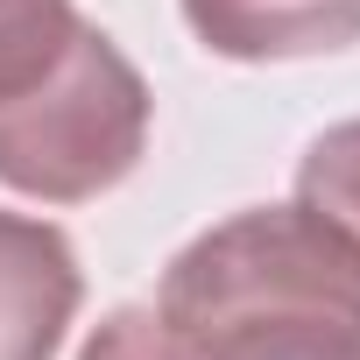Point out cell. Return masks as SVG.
<instances>
[{"instance_id":"obj_1","label":"cell","mask_w":360,"mask_h":360,"mask_svg":"<svg viewBox=\"0 0 360 360\" xmlns=\"http://www.w3.org/2000/svg\"><path fill=\"white\" fill-rule=\"evenodd\" d=\"M155 311L205 360H353L360 255L304 205H255L162 269Z\"/></svg>"},{"instance_id":"obj_6","label":"cell","mask_w":360,"mask_h":360,"mask_svg":"<svg viewBox=\"0 0 360 360\" xmlns=\"http://www.w3.org/2000/svg\"><path fill=\"white\" fill-rule=\"evenodd\" d=\"M78 360H205V353L191 339H176L155 304H120L99 318V332L85 339Z\"/></svg>"},{"instance_id":"obj_5","label":"cell","mask_w":360,"mask_h":360,"mask_svg":"<svg viewBox=\"0 0 360 360\" xmlns=\"http://www.w3.org/2000/svg\"><path fill=\"white\" fill-rule=\"evenodd\" d=\"M297 205L318 212L353 255H360V120L325 127L297 162Z\"/></svg>"},{"instance_id":"obj_3","label":"cell","mask_w":360,"mask_h":360,"mask_svg":"<svg viewBox=\"0 0 360 360\" xmlns=\"http://www.w3.org/2000/svg\"><path fill=\"white\" fill-rule=\"evenodd\" d=\"M78 304L85 276L71 240L50 219L0 205V360H57Z\"/></svg>"},{"instance_id":"obj_8","label":"cell","mask_w":360,"mask_h":360,"mask_svg":"<svg viewBox=\"0 0 360 360\" xmlns=\"http://www.w3.org/2000/svg\"><path fill=\"white\" fill-rule=\"evenodd\" d=\"M353 360H360V353H353Z\"/></svg>"},{"instance_id":"obj_7","label":"cell","mask_w":360,"mask_h":360,"mask_svg":"<svg viewBox=\"0 0 360 360\" xmlns=\"http://www.w3.org/2000/svg\"><path fill=\"white\" fill-rule=\"evenodd\" d=\"M57 15H71V0H0V57L22 50L29 36H43Z\"/></svg>"},{"instance_id":"obj_4","label":"cell","mask_w":360,"mask_h":360,"mask_svg":"<svg viewBox=\"0 0 360 360\" xmlns=\"http://www.w3.org/2000/svg\"><path fill=\"white\" fill-rule=\"evenodd\" d=\"M191 36L233 64H297L360 43V0H176Z\"/></svg>"},{"instance_id":"obj_2","label":"cell","mask_w":360,"mask_h":360,"mask_svg":"<svg viewBox=\"0 0 360 360\" xmlns=\"http://www.w3.org/2000/svg\"><path fill=\"white\" fill-rule=\"evenodd\" d=\"M148 113L155 99L127 50L71 8L0 57V184L43 205H85L141 162Z\"/></svg>"}]
</instances>
